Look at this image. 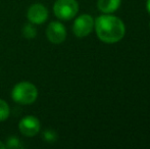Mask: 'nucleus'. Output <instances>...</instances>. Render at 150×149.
Segmentation results:
<instances>
[{"label":"nucleus","instance_id":"15","mask_svg":"<svg viewBox=\"0 0 150 149\" xmlns=\"http://www.w3.org/2000/svg\"><path fill=\"white\" fill-rule=\"evenodd\" d=\"M149 27H150V23H149Z\"/></svg>","mask_w":150,"mask_h":149},{"label":"nucleus","instance_id":"14","mask_svg":"<svg viewBox=\"0 0 150 149\" xmlns=\"http://www.w3.org/2000/svg\"><path fill=\"white\" fill-rule=\"evenodd\" d=\"M5 144H3L1 141H0V149H5Z\"/></svg>","mask_w":150,"mask_h":149},{"label":"nucleus","instance_id":"3","mask_svg":"<svg viewBox=\"0 0 150 149\" xmlns=\"http://www.w3.org/2000/svg\"><path fill=\"white\" fill-rule=\"evenodd\" d=\"M79 10V4L76 0H56L53 5L54 14L62 20H69L75 18Z\"/></svg>","mask_w":150,"mask_h":149},{"label":"nucleus","instance_id":"6","mask_svg":"<svg viewBox=\"0 0 150 149\" xmlns=\"http://www.w3.org/2000/svg\"><path fill=\"white\" fill-rule=\"evenodd\" d=\"M48 9L41 3L32 4L27 11L29 22L34 25H41L48 18Z\"/></svg>","mask_w":150,"mask_h":149},{"label":"nucleus","instance_id":"8","mask_svg":"<svg viewBox=\"0 0 150 149\" xmlns=\"http://www.w3.org/2000/svg\"><path fill=\"white\" fill-rule=\"evenodd\" d=\"M98 8L104 13L115 12L120 5V0H98Z\"/></svg>","mask_w":150,"mask_h":149},{"label":"nucleus","instance_id":"12","mask_svg":"<svg viewBox=\"0 0 150 149\" xmlns=\"http://www.w3.org/2000/svg\"><path fill=\"white\" fill-rule=\"evenodd\" d=\"M43 136H44V139L47 142H54L56 140V138H57L56 133L54 131H52V130H46V131L44 132Z\"/></svg>","mask_w":150,"mask_h":149},{"label":"nucleus","instance_id":"2","mask_svg":"<svg viewBox=\"0 0 150 149\" xmlns=\"http://www.w3.org/2000/svg\"><path fill=\"white\" fill-rule=\"evenodd\" d=\"M38 97V90L31 82H20L13 87L11 91V98L14 102L23 105L32 104Z\"/></svg>","mask_w":150,"mask_h":149},{"label":"nucleus","instance_id":"7","mask_svg":"<svg viewBox=\"0 0 150 149\" xmlns=\"http://www.w3.org/2000/svg\"><path fill=\"white\" fill-rule=\"evenodd\" d=\"M47 39L53 44H61L67 38V30L59 22H51L46 29Z\"/></svg>","mask_w":150,"mask_h":149},{"label":"nucleus","instance_id":"9","mask_svg":"<svg viewBox=\"0 0 150 149\" xmlns=\"http://www.w3.org/2000/svg\"><path fill=\"white\" fill-rule=\"evenodd\" d=\"M22 32H23V36L25 38H27V39H33L37 35V29L34 27V24L30 23V24L25 25Z\"/></svg>","mask_w":150,"mask_h":149},{"label":"nucleus","instance_id":"4","mask_svg":"<svg viewBox=\"0 0 150 149\" xmlns=\"http://www.w3.org/2000/svg\"><path fill=\"white\" fill-rule=\"evenodd\" d=\"M94 28V20L89 14H82L75 20L73 26L74 34L79 38L86 37Z\"/></svg>","mask_w":150,"mask_h":149},{"label":"nucleus","instance_id":"11","mask_svg":"<svg viewBox=\"0 0 150 149\" xmlns=\"http://www.w3.org/2000/svg\"><path fill=\"white\" fill-rule=\"evenodd\" d=\"M5 147L6 148H12V149H16V148H22V144H21V141L18 138L16 137H10L7 139V143L5 144Z\"/></svg>","mask_w":150,"mask_h":149},{"label":"nucleus","instance_id":"1","mask_svg":"<svg viewBox=\"0 0 150 149\" xmlns=\"http://www.w3.org/2000/svg\"><path fill=\"white\" fill-rule=\"evenodd\" d=\"M97 36L105 43H115L122 39L125 35V25L117 16H100L95 20Z\"/></svg>","mask_w":150,"mask_h":149},{"label":"nucleus","instance_id":"10","mask_svg":"<svg viewBox=\"0 0 150 149\" xmlns=\"http://www.w3.org/2000/svg\"><path fill=\"white\" fill-rule=\"evenodd\" d=\"M10 113V108L7 102L3 99H0V121H3L8 119Z\"/></svg>","mask_w":150,"mask_h":149},{"label":"nucleus","instance_id":"5","mask_svg":"<svg viewBox=\"0 0 150 149\" xmlns=\"http://www.w3.org/2000/svg\"><path fill=\"white\" fill-rule=\"evenodd\" d=\"M18 129L23 135L27 137H33L36 136L40 132L41 124L40 121L34 115H27L23 117L18 123Z\"/></svg>","mask_w":150,"mask_h":149},{"label":"nucleus","instance_id":"13","mask_svg":"<svg viewBox=\"0 0 150 149\" xmlns=\"http://www.w3.org/2000/svg\"><path fill=\"white\" fill-rule=\"evenodd\" d=\"M146 7H147V10L150 13V0H147V4H146Z\"/></svg>","mask_w":150,"mask_h":149}]
</instances>
